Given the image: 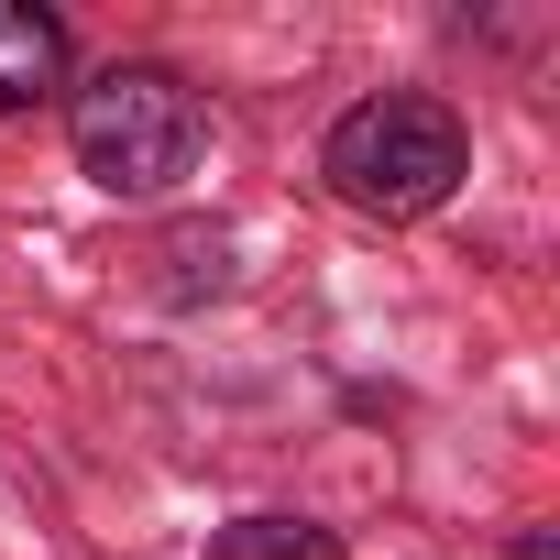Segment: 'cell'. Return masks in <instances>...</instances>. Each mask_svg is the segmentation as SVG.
I'll return each instance as SVG.
<instances>
[{
    "mask_svg": "<svg viewBox=\"0 0 560 560\" xmlns=\"http://www.w3.org/2000/svg\"><path fill=\"white\" fill-rule=\"evenodd\" d=\"M319 176H330V198H341L352 220L407 231V220H429V209L462 198V176H472V121H462L440 89H374V100H352V110L319 132Z\"/></svg>",
    "mask_w": 560,
    "mask_h": 560,
    "instance_id": "obj_1",
    "label": "cell"
},
{
    "mask_svg": "<svg viewBox=\"0 0 560 560\" xmlns=\"http://www.w3.org/2000/svg\"><path fill=\"white\" fill-rule=\"evenodd\" d=\"M67 143L100 198H176L209 154V100L165 56H110L100 78L67 89Z\"/></svg>",
    "mask_w": 560,
    "mask_h": 560,
    "instance_id": "obj_2",
    "label": "cell"
},
{
    "mask_svg": "<svg viewBox=\"0 0 560 560\" xmlns=\"http://www.w3.org/2000/svg\"><path fill=\"white\" fill-rule=\"evenodd\" d=\"M67 67H78V34L45 12V0H0V121L45 110L67 89Z\"/></svg>",
    "mask_w": 560,
    "mask_h": 560,
    "instance_id": "obj_3",
    "label": "cell"
},
{
    "mask_svg": "<svg viewBox=\"0 0 560 560\" xmlns=\"http://www.w3.org/2000/svg\"><path fill=\"white\" fill-rule=\"evenodd\" d=\"M198 560H352L341 549V527H319V516H287V505H264V516H231Z\"/></svg>",
    "mask_w": 560,
    "mask_h": 560,
    "instance_id": "obj_4",
    "label": "cell"
},
{
    "mask_svg": "<svg viewBox=\"0 0 560 560\" xmlns=\"http://www.w3.org/2000/svg\"><path fill=\"white\" fill-rule=\"evenodd\" d=\"M516 560H549V527H527V538H516Z\"/></svg>",
    "mask_w": 560,
    "mask_h": 560,
    "instance_id": "obj_5",
    "label": "cell"
}]
</instances>
